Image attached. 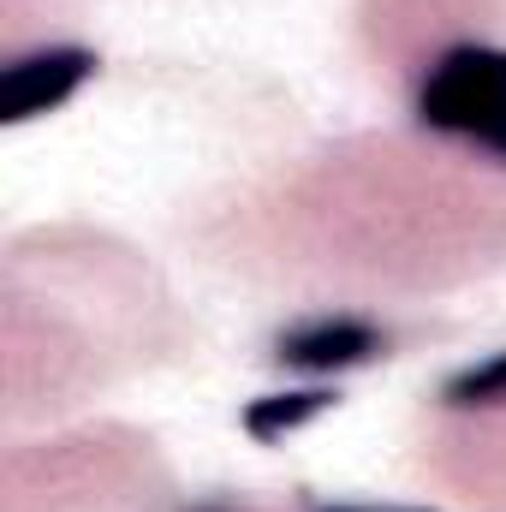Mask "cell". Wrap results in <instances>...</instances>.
<instances>
[{
  "instance_id": "cell-1",
  "label": "cell",
  "mask_w": 506,
  "mask_h": 512,
  "mask_svg": "<svg viewBox=\"0 0 506 512\" xmlns=\"http://www.w3.org/2000/svg\"><path fill=\"white\" fill-rule=\"evenodd\" d=\"M417 120L506 155V48H447L417 90Z\"/></svg>"
},
{
  "instance_id": "cell-2",
  "label": "cell",
  "mask_w": 506,
  "mask_h": 512,
  "mask_svg": "<svg viewBox=\"0 0 506 512\" xmlns=\"http://www.w3.org/2000/svg\"><path fill=\"white\" fill-rule=\"evenodd\" d=\"M90 78H96V54H90V48H36V54H18V60L0 72V120L18 126V120L54 114V108H66Z\"/></svg>"
},
{
  "instance_id": "cell-3",
  "label": "cell",
  "mask_w": 506,
  "mask_h": 512,
  "mask_svg": "<svg viewBox=\"0 0 506 512\" xmlns=\"http://www.w3.org/2000/svg\"><path fill=\"white\" fill-rule=\"evenodd\" d=\"M381 352V328L358 322V316H316V322H298L280 334L274 358L292 364V370H310V376H334V370H358Z\"/></svg>"
},
{
  "instance_id": "cell-4",
  "label": "cell",
  "mask_w": 506,
  "mask_h": 512,
  "mask_svg": "<svg viewBox=\"0 0 506 512\" xmlns=\"http://www.w3.org/2000/svg\"><path fill=\"white\" fill-rule=\"evenodd\" d=\"M334 405V393L328 387H298V393H268V399H251L245 405V429H251L256 441H280V435H292V429H304L310 417H322Z\"/></svg>"
},
{
  "instance_id": "cell-5",
  "label": "cell",
  "mask_w": 506,
  "mask_h": 512,
  "mask_svg": "<svg viewBox=\"0 0 506 512\" xmlns=\"http://www.w3.org/2000/svg\"><path fill=\"white\" fill-rule=\"evenodd\" d=\"M447 405H459V411H471V405H501L506 399V352L495 358H483V364H471V370H459L447 393H441Z\"/></svg>"
},
{
  "instance_id": "cell-6",
  "label": "cell",
  "mask_w": 506,
  "mask_h": 512,
  "mask_svg": "<svg viewBox=\"0 0 506 512\" xmlns=\"http://www.w3.org/2000/svg\"><path fill=\"white\" fill-rule=\"evenodd\" d=\"M322 512H376V507H322Z\"/></svg>"
},
{
  "instance_id": "cell-7",
  "label": "cell",
  "mask_w": 506,
  "mask_h": 512,
  "mask_svg": "<svg viewBox=\"0 0 506 512\" xmlns=\"http://www.w3.org/2000/svg\"><path fill=\"white\" fill-rule=\"evenodd\" d=\"M191 512H233V507H209V501H203V507H191Z\"/></svg>"
}]
</instances>
